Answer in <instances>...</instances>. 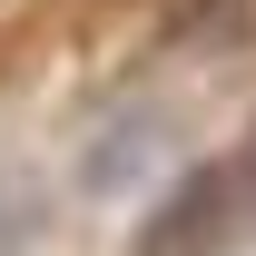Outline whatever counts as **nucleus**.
Masks as SVG:
<instances>
[{
  "mask_svg": "<svg viewBox=\"0 0 256 256\" xmlns=\"http://www.w3.org/2000/svg\"><path fill=\"white\" fill-rule=\"evenodd\" d=\"M236 197H246V178H226V168L178 178V188L148 207V226H138V246H128V256H217V246H226V217H236Z\"/></svg>",
  "mask_w": 256,
  "mask_h": 256,
  "instance_id": "obj_1",
  "label": "nucleus"
},
{
  "mask_svg": "<svg viewBox=\"0 0 256 256\" xmlns=\"http://www.w3.org/2000/svg\"><path fill=\"white\" fill-rule=\"evenodd\" d=\"M148 148H158V128H148V118H118V128H108V148L79 158V188H128V168L148 158Z\"/></svg>",
  "mask_w": 256,
  "mask_h": 256,
  "instance_id": "obj_2",
  "label": "nucleus"
},
{
  "mask_svg": "<svg viewBox=\"0 0 256 256\" xmlns=\"http://www.w3.org/2000/svg\"><path fill=\"white\" fill-rule=\"evenodd\" d=\"M246 207H256V158H246Z\"/></svg>",
  "mask_w": 256,
  "mask_h": 256,
  "instance_id": "obj_3",
  "label": "nucleus"
}]
</instances>
